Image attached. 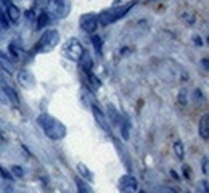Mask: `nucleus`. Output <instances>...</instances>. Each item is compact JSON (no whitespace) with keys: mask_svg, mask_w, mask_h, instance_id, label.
<instances>
[{"mask_svg":"<svg viewBox=\"0 0 209 193\" xmlns=\"http://www.w3.org/2000/svg\"><path fill=\"white\" fill-rule=\"evenodd\" d=\"M68 3L66 0H47V13L48 16H55V18H63L68 15Z\"/></svg>","mask_w":209,"mask_h":193,"instance_id":"obj_4","label":"nucleus"},{"mask_svg":"<svg viewBox=\"0 0 209 193\" xmlns=\"http://www.w3.org/2000/svg\"><path fill=\"white\" fill-rule=\"evenodd\" d=\"M121 132H122V137L124 139H129V129H130V122H129V119L127 118H121Z\"/></svg>","mask_w":209,"mask_h":193,"instance_id":"obj_20","label":"nucleus"},{"mask_svg":"<svg viewBox=\"0 0 209 193\" xmlns=\"http://www.w3.org/2000/svg\"><path fill=\"white\" fill-rule=\"evenodd\" d=\"M0 66H2V69L8 74L15 69V63H13V60L8 57V53H5L3 50H0Z\"/></svg>","mask_w":209,"mask_h":193,"instance_id":"obj_9","label":"nucleus"},{"mask_svg":"<svg viewBox=\"0 0 209 193\" xmlns=\"http://www.w3.org/2000/svg\"><path fill=\"white\" fill-rule=\"evenodd\" d=\"M0 142H3V135H2V132H0Z\"/></svg>","mask_w":209,"mask_h":193,"instance_id":"obj_29","label":"nucleus"},{"mask_svg":"<svg viewBox=\"0 0 209 193\" xmlns=\"http://www.w3.org/2000/svg\"><path fill=\"white\" fill-rule=\"evenodd\" d=\"M84 52H85V50H84L82 44L79 42V40H76V39H71V40H69V42L64 45V53H66V57H68L69 60L76 61V63L80 61Z\"/></svg>","mask_w":209,"mask_h":193,"instance_id":"obj_5","label":"nucleus"},{"mask_svg":"<svg viewBox=\"0 0 209 193\" xmlns=\"http://www.w3.org/2000/svg\"><path fill=\"white\" fill-rule=\"evenodd\" d=\"M60 32L57 29H47L44 34H42V37L39 39V42L36 45V52L39 53H48L52 52L55 47H57L60 44Z\"/></svg>","mask_w":209,"mask_h":193,"instance_id":"obj_3","label":"nucleus"},{"mask_svg":"<svg viewBox=\"0 0 209 193\" xmlns=\"http://www.w3.org/2000/svg\"><path fill=\"white\" fill-rule=\"evenodd\" d=\"M79 63H82V69L85 71V73H89V71H92V58H90V55L87 53V52H84V55H82V58H80V61Z\"/></svg>","mask_w":209,"mask_h":193,"instance_id":"obj_17","label":"nucleus"},{"mask_svg":"<svg viewBox=\"0 0 209 193\" xmlns=\"http://www.w3.org/2000/svg\"><path fill=\"white\" fill-rule=\"evenodd\" d=\"M5 13H7V16H8V21H11V23H16V21L19 19V16H21L19 8H18L15 3H13V2L5 8Z\"/></svg>","mask_w":209,"mask_h":193,"instance_id":"obj_11","label":"nucleus"},{"mask_svg":"<svg viewBox=\"0 0 209 193\" xmlns=\"http://www.w3.org/2000/svg\"><path fill=\"white\" fill-rule=\"evenodd\" d=\"M80 27L85 32L93 34L96 31V27H98V15H95V13H87V15L80 16Z\"/></svg>","mask_w":209,"mask_h":193,"instance_id":"obj_7","label":"nucleus"},{"mask_svg":"<svg viewBox=\"0 0 209 193\" xmlns=\"http://www.w3.org/2000/svg\"><path fill=\"white\" fill-rule=\"evenodd\" d=\"M203 64H204V68H206V69H207V60H206V58L203 60Z\"/></svg>","mask_w":209,"mask_h":193,"instance_id":"obj_28","label":"nucleus"},{"mask_svg":"<svg viewBox=\"0 0 209 193\" xmlns=\"http://www.w3.org/2000/svg\"><path fill=\"white\" fill-rule=\"evenodd\" d=\"M200 135L204 140L209 139V114H204L200 121Z\"/></svg>","mask_w":209,"mask_h":193,"instance_id":"obj_14","label":"nucleus"},{"mask_svg":"<svg viewBox=\"0 0 209 193\" xmlns=\"http://www.w3.org/2000/svg\"><path fill=\"white\" fill-rule=\"evenodd\" d=\"M77 171H79V174H80V177H82V180H87L89 184L93 182V174L90 172V169H89L84 163H79V164H77Z\"/></svg>","mask_w":209,"mask_h":193,"instance_id":"obj_13","label":"nucleus"},{"mask_svg":"<svg viewBox=\"0 0 209 193\" xmlns=\"http://www.w3.org/2000/svg\"><path fill=\"white\" fill-rule=\"evenodd\" d=\"M138 193H146V191H143V190H140V191H138Z\"/></svg>","mask_w":209,"mask_h":193,"instance_id":"obj_31","label":"nucleus"},{"mask_svg":"<svg viewBox=\"0 0 209 193\" xmlns=\"http://www.w3.org/2000/svg\"><path fill=\"white\" fill-rule=\"evenodd\" d=\"M18 82H19V85L24 87V89H32L36 85V79H34L32 73L27 71V69H21L18 73Z\"/></svg>","mask_w":209,"mask_h":193,"instance_id":"obj_8","label":"nucleus"},{"mask_svg":"<svg viewBox=\"0 0 209 193\" xmlns=\"http://www.w3.org/2000/svg\"><path fill=\"white\" fill-rule=\"evenodd\" d=\"M0 26H2V29L7 31L8 27H10V21H8V16H7V13H5V8L0 5Z\"/></svg>","mask_w":209,"mask_h":193,"instance_id":"obj_21","label":"nucleus"},{"mask_svg":"<svg viewBox=\"0 0 209 193\" xmlns=\"http://www.w3.org/2000/svg\"><path fill=\"white\" fill-rule=\"evenodd\" d=\"M76 187H77L79 193H93L92 187L89 184H85V180H82V179H77L76 180Z\"/></svg>","mask_w":209,"mask_h":193,"instance_id":"obj_18","label":"nucleus"},{"mask_svg":"<svg viewBox=\"0 0 209 193\" xmlns=\"http://www.w3.org/2000/svg\"><path fill=\"white\" fill-rule=\"evenodd\" d=\"M138 188V182L137 179L130 174H125L119 179V190L121 193H137Z\"/></svg>","mask_w":209,"mask_h":193,"instance_id":"obj_6","label":"nucleus"},{"mask_svg":"<svg viewBox=\"0 0 209 193\" xmlns=\"http://www.w3.org/2000/svg\"><path fill=\"white\" fill-rule=\"evenodd\" d=\"M203 172L207 175V172H209V169H207V156H204L203 158Z\"/></svg>","mask_w":209,"mask_h":193,"instance_id":"obj_25","label":"nucleus"},{"mask_svg":"<svg viewBox=\"0 0 209 193\" xmlns=\"http://www.w3.org/2000/svg\"><path fill=\"white\" fill-rule=\"evenodd\" d=\"M37 122H39V126L42 127V130H44V134L48 137V139H52V140H61V139H64L66 126L61 121H58L57 118H53V116L44 113V114H40L37 118Z\"/></svg>","mask_w":209,"mask_h":193,"instance_id":"obj_1","label":"nucleus"},{"mask_svg":"<svg viewBox=\"0 0 209 193\" xmlns=\"http://www.w3.org/2000/svg\"><path fill=\"white\" fill-rule=\"evenodd\" d=\"M92 44H93L95 52L98 55H102V50H103V40H102V37L100 36H92Z\"/></svg>","mask_w":209,"mask_h":193,"instance_id":"obj_22","label":"nucleus"},{"mask_svg":"<svg viewBox=\"0 0 209 193\" xmlns=\"http://www.w3.org/2000/svg\"><path fill=\"white\" fill-rule=\"evenodd\" d=\"M48 23H50L48 13H47V11H42L40 15L37 16V24H36V27H37V29H44L45 26H48Z\"/></svg>","mask_w":209,"mask_h":193,"instance_id":"obj_16","label":"nucleus"},{"mask_svg":"<svg viewBox=\"0 0 209 193\" xmlns=\"http://www.w3.org/2000/svg\"><path fill=\"white\" fill-rule=\"evenodd\" d=\"M174 153L179 159H184L185 158V148H184V143L180 140H175L174 142Z\"/></svg>","mask_w":209,"mask_h":193,"instance_id":"obj_19","label":"nucleus"},{"mask_svg":"<svg viewBox=\"0 0 209 193\" xmlns=\"http://www.w3.org/2000/svg\"><path fill=\"white\" fill-rule=\"evenodd\" d=\"M106 111H108V118L111 119V122H113V124H116V126H118V124L121 122V118H122V114L118 111V109H116L113 105H108Z\"/></svg>","mask_w":209,"mask_h":193,"instance_id":"obj_15","label":"nucleus"},{"mask_svg":"<svg viewBox=\"0 0 209 193\" xmlns=\"http://www.w3.org/2000/svg\"><path fill=\"white\" fill-rule=\"evenodd\" d=\"M201 37L200 36H195V44H196V45H203V40H200Z\"/></svg>","mask_w":209,"mask_h":193,"instance_id":"obj_26","label":"nucleus"},{"mask_svg":"<svg viewBox=\"0 0 209 193\" xmlns=\"http://www.w3.org/2000/svg\"><path fill=\"white\" fill-rule=\"evenodd\" d=\"M2 31H3V29H2V26H0V37H2Z\"/></svg>","mask_w":209,"mask_h":193,"instance_id":"obj_30","label":"nucleus"},{"mask_svg":"<svg viewBox=\"0 0 209 193\" xmlns=\"http://www.w3.org/2000/svg\"><path fill=\"white\" fill-rule=\"evenodd\" d=\"M129 3H135V0H114V7H121V5H129Z\"/></svg>","mask_w":209,"mask_h":193,"instance_id":"obj_24","label":"nucleus"},{"mask_svg":"<svg viewBox=\"0 0 209 193\" xmlns=\"http://www.w3.org/2000/svg\"><path fill=\"white\" fill-rule=\"evenodd\" d=\"M134 7V3H129V5H121V7H113L103 13L98 15V24L102 26H108L111 23H116L118 19L124 18L127 15V11H130V8Z\"/></svg>","mask_w":209,"mask_h":193,"instance_id":"obj_2","label":"nucleus"},{"mask_svg":"<svg viewBox=\"0 0 209 193\" xmlns=\"http://www.w3.org/2000/svg\"><path fill=\"white\" fill-rule=\"evenodd\" d=\"M92 111H93V114H95V119H96V122L100 124V126L106 130V132H109V129H108V122H106V118H105V114L98 109V106L96 105H92Z\"/></svg>","mask_w":209,"mask_h":193,"instance_id":"obj_12","label":"nucleus"},{"mask_svg":"<svg viewBox=\"0 0 209 193\" xmlns=\"http://www.w3.org/2000/svg\"><path fill=\"white\" fill-rule=\"evenodd\" d=\"M10 3H11V0H0V5H3L5 8H7Z\"/></svg>","mask_w":209,"mask_h":193,"instance_id":"obj_27","label":"nucleus"},{"mask_svg":"<svg viewBox=\"0 0 209 193\" xmlns=\"http://www.w3.org/2000/svg\"><path fill=\"white\" fill-rule=\"evenodd\" d=\"M2 87H3V92H5V95L8 96V100L13 103V106H19V98H18V93H16V90L13 89L11 85L5 84V82H2Z\"/></svg>","mask_w":209,"mask_h":193,"instance_id":"obj_10","label":"nucleus"},{"mask_svg":"<svg viewBox=\"0 0 209 193\" xmlns=\"http://www.w3.org/2000/svg\"><path fill=\"white\" fill-rule=\"evenodd\" d=\"M11 172L15 177H23L24 175V171L19 168V166H11Z\"/></svg>","mask_w":209,"mask_h":193,"instance_id":"obj_23","label":"nucleus"}]
</instances>
